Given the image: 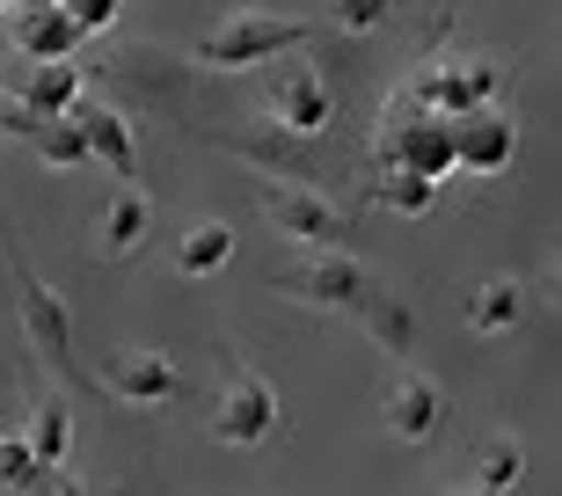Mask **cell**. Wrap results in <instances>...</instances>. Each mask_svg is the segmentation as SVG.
<instances>
[{
	"label": "cell",
	"mask_w": 562,
	"mask_h": 496,
	"mask_svg": "<svg viewBox=\"0 0 562 496\" xmlns=\"http://www.w3.org/2000/svg\"><path fill=\"white\" fill-rule=\"evenodd\" d=\"M292 44H307V22H292V15H227L212 37H198V66L249 74V66L285 59Z\"/></svg>",
	"instance_id": "obj_1"
},
{
	"label": "cell",
	"mask_w": 562,
	"mask_h": 496,
	"mask_svg": "<svg viewBox=\"0 0 562 496\" xmlns=\"http://www.w3.org/2000/svg\"><path fill=\"white\" fill-rule=\"evenodd\" d=\"M271 431H278V387L263 372L234 365L220 402H212V438H220V446H263Z\"/></svg>",
	"instance_id": "obj_2"
},
{
	"label": "cell",
	"mask_w": 562,
	"mask_h": 496,
	"mask_svg": "<svg viewBox=\"0 0 562 496\" xmlns=\"http://www.w3.org/2000/svg\"><path fill=\"white\" fill-rule=\"evenodd\" d=\"M497 95H504V66L497 59H438V66H424L417 81H409V103L438 110V117L475 110V103H497Z\"/></svg>",
	"instance_id": "obj_3"
},
{
	"label": "cell",
	"mask_w": 562,
	"mask_h": 496,
	"mask_svg": "<svg viewBox=\"0 0 562 496\" xmlns=\"http://www.w3.org/2000/svg\"><path fill=\"white\" fill-rule=\"evenodd\" d=\"M263 219L300 248H336L344 241V212L314 183H263Z\"/></svg>",
	"instance_id": "obj_4"
},
{
	"label": "cell",
	"mask_w": 562,
	"mask_h": 496,
	"mask_svg": "<svg viewBox=\"0 0 562 496\" xmlns=\"http://www.w3.org/2000/svg\"><path fill=\"white\" fill-rule=\"evenodd\" d=\"M512 161H519V124L504 117L497 103L453 110V168H468V176H504Z\"/></svg>",
	"instance_id": "obj_5"
},
{
	"label": "cell",
	"mask_w": 562,
	"mask_h": 496,
	"mask_svg": "<svg viewBox=\"0 0 562 496\" xmlns=\"http://www.w3.org/2000/svg\"><path fill=\"white\" fill-rule=\"evenodd\" d=\"M387 168H417V176H431V183H446L453 176V117H438V110H417L409 103V117H387Z\"/></svg>",
	"instance_id": "obj_6"
},
{
	"label": "cell",
	"mask_w": 562,
	"mask_h": 496,
	"mask_svg": "<svg viewBox=\"0 0 562 496\" xmlns=\"http://www.w3.org/2000/svg\"><path fill=\"white\" fill-rule=\"evenodd\" d=\"M278 285H292L307 307H358L373 278H366V263L344 256V241H336V248H307V263L278 270Z\"/></svg>",
	"instance_id": "obj_7"
},
{
	"label": "cell",
	"mask_w": 562,
	"mask_h": 496,
	"mask_svg": "<svg viewBox=\"0 0 562 496\" xmlns=\"http://www.w3.org/2000/svg\"><path fill=\"white\" fill-rule=\"evenodd\" d=\"M103 380L110 402H125V409H168L176 394H183V372L168 365L161 351H110V365L95 372Z\"/></svg>",
	"instance_id": "obj_8"
},
{
	"label": "cell",
	"mask_w": 562,
	"mask_h": 496,
	"mask_svg": "<svg viewBox=\"0 0 562 496\" xmlns=\"http://www.w3.org/2000/svg\"><path fill=\"white\" fill-rule=\"evenodd\" d=\"M380 424H387L402 446H424V438H438V424H446V387H438L431 372L402 365V380L387 387V402H380Z\"/></svg>",
	"instance_id": "obj_9"
},
{
	"label": "cell",
	"mask_w": 562,
	"mask_h": 496,
	"mask_svg": "<svg viewBox=\"0 0 562 496\" xmlns=\"http://www.w3.org/2000/svg\"><path fill=\"white\" fill-rule=\"evenodd\" d=\"M271 124L292 139H314L336 124V88L314 74V66H285V81L271 88Z\"/></svg>",
	"instance_id": "obj_10"
},
{
	"label": "cell",
	"mask_w": 562,
	"mask_h": 496,
	"mask_svg": "<svg viewBox=\"0 0 562 496\" xmlns=\"http://www.w3.org/2000/svg\"><path fill=\"white\" fill-rule=\"evenodd\" d=\"M15 292H22V322H30V351L44 365H66L74 358V322H66V300L44 285L30 263H15Z\"/></svg>",
	"instance_id": "obj_11"
},
{
	"label": "cell",
	"mask_w": 562,
	"mask_h": 496,
	"mask_svg": "<svg viewBox=\"0 0 562 496\" xmlns=\"http://www.w3.org/2000/svg\"><path fill=\"white\" fill-rule=\"evenodd\" d=\"M74 124H81L88 139V161H103L117 183H132L139 176V139H132V117L110 103H74Z\"/></svg>",
	"instance_id": "obj_12"
},
{
	"label": "cell",
	"mask_w": 562,
	"mask_h": 496,
	"mask_svg": "<svg viewBox=\"0 0 562 496\" xmlns=\"http://www.w3.org/2000/svg\"><path fill=\"white\" fill-rule=\"evenodd\" d=\"M8 37H15L22 59H74V44H81V22L66 15L59 0H37V8H22L15 22H0Z\"/></svg>",
	"instance_id": "obj_13"
},
{
	"label": "cell",
	"mask_w": 562,
	"mask_h": 496,
	"mask_svg": "<svg viewBox=\"0 0 562 496\" xmlns=\"http://www.w3.org/2000/svg\"><path fill=\"white\" fill-rule=\"evenodd\" d=\"M15 103L30 110V117H59V110H74V103H81V66H74V59H30Z\"/></svg>",
	"instance_id": "obj_14"
},
{
	"label": "cell",
	"mask_w": 562,
	"mask_h": 496,
	"mask_svg": "<svg viewBox=\"0 0 562 496\" xmlns=\"http://www.w3.org/2000/svg\"><path fill=\"white\" fill-rule=\"evenodd\" d=\"M526 322V278H482L468 300V329L475 336H504Z\"/></svg>",
	"instance_id": "obj_15"
},
{
	"label": "cell",
	"mask_w": 562,
	"mask_h": 496,
	"mask_svg": "<svg viewBox=\"0 0 562 496\" xmlns=\"http://www.w3.org/2000/svg\"><path fill=\"white\" fill-rule=\"evenodd\" d=\"M146 219H154L146 190H117L103 205V219H95V248H103V256H132V248L146 241Z\"/></svg>",
	"instance_id": "obj_16"
},
{
	"label": "cell",
	"mask_w": 562,
	"mask_h": 496,
	"mask_svg": "<svg viewBox=\"0 0 562 496\" xmlns=\"http://www.w3.org/2000/svg\"><path fill=\"white\" fill-rule=\"evenodd\" d=\"M526 482V446L512 431H497L490 446L475 453V467H468V489H482V496H512Z\"/></svg>",
	"instance_id": "obj_17"
},
{
	"label": "cell",
	"mask_w": 562,
	"mask_h": 496,
	"mask_svg": "<svg viewBox=\"0 0 562 496\" xmlns=\"http://www.w3.org/2000/svg\"><path fill=\"white\" fill-rule=\"evenodd\" d=\"M234 263V227L227 219H198V227L176 241V270L183 278H212V270H227Z\"/></svg>",
	"instance_id": "obj_18"
},
{
	"label": "cell",
	"mask_w": 562,
	"mask_h": 496,
	"mask_svg": "<svg viewBox=\"0 0 562 496\" xmlns=\"http://www.w3.org/2000/svg\"><path fill=\"white\" fill-rule=\"evenodd\" d=\"M22 438H30V453H37L44 467H59V460L74 453V409H66L59 394H44L37 409H30V424H22Z\"/></svg>",
	"instance_id": "obj_19"
},
{
	"label": "cell",
	"mask_w": 562,
	"mask_h": 496,
	"mask_svg": "<svg viewBox=\"0 0 562 496\" xmlns=\"http://www.w3.org/2000/svg\"><path fill=\"white\" fill-rule=\"evenodd\" d=\"M358 322H366V329H373V343H380V351H409V336H417V322H409V307H402V300H387V292H373V285H366V300H358Z\"/></svg>",
	"instance_id": "obj_20"
},
{
	"label": "cell",
	"mask_w": 562,
	"mask_h": 496,
	"mask_svg": "<svg viewBox=\"0 0 562 496\" xmlns=\"http://www.w3.org/2000/svg\"><path fill=\"white\" fill-rule=\"evenodd\" d=\"M373 205L380 212H402V219H424V212L438 205V183H431V176H417V168H387L380 190H373Z\"/></svg>",
	"instance_id": "obj_21"
},
{
	"label": "cell",
	"mask_w": 562,
	"mask_h": 496,
	"mask_svg": "<svg viewBox=\"0 0 562 496\" xmlns=\"http://www.w3.org/2000/svg\"><path fill=\"white\" fill-rule=\"evenodd\" d=\"M30 146H37L52 168H88V139H81V124H74V110H59V117H37Z\"/></svg>",
	"instance_id": "obj_22"
},
{
	"label": "cell",
	"mask_w": 562,
	"mask_h": 496,
	"mask_svg": "<svg viewBox=\"0 0 562 496\" xmlns=\"http://www.w3.org/2000/svg\"><path fill=\"white\" fill-rule=\"evenodd\" d=\"M329 15H336V30H351V37H373L380 22L395 15V0H329Z\"/></svg>",
	"instance_id": "obj_23"
},
{
	"label": "cell",
	"mask_w": 562,
	"mask_h": 496,
	"mask_svg": "<svg viewBox=\"0 0 562 496\" xmlns=\"http://www.w3.org/2000/svg\"><path fill=\"white\" fill-rule=\"evenodd\" d=\"M37 467H44V460L37 453H30V438H0V489H30V482H37Z\"/></svg>",
	"instance_id": "obj_24"
},
{
	"label": "cell",
	"mask_w": 562,
	"mask_h": 496,
	"mask_svg": "<svg viewBox=\"0 0 562 496\" xmlns=\"http://www.w3.org/2000/svg\"><path fill=\"white\" fill-rule=\"evenodd\" d=\"M59 8L81 22V37H95V30H117V15H125V0H59Z\"/></svg>",
	"instance_id": "obj_25"
},
{
	"label": "cell",
	"mask_w": 562,
	"mask_h": 496,
	"mask_svg": "<svg viewBox=\"0 0 562 496\" xmlns=\"http://www.w3.org/2000/svg\"><path fill=\"white\" fill-rule=\"evenodd\" d=\"M22 8H37V0H22Z\"/></svg>",
	"instance_id": "obj_26"
},
{
	"label": "cell",
	"mask_w": 562,
	"mask_h": 496,
	"mask_svg": "<svg viewBox=\"0 0 562 496\" xmlns=\"http://www.w3.org/2000/svg\"><path fill=\"white\" fill-rule=\"evenodd\" d=\"M0 22H8V15H0Z\"/></svg>",
	"instance_id": "obj_27"
}]
</instances>
